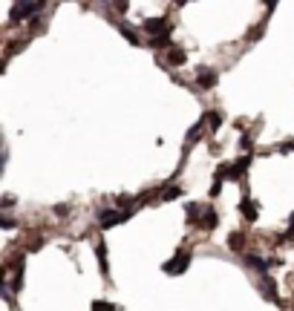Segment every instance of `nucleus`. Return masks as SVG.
Here are the masks:
<instances>
[{
	"mask_svg": "<svg viewBox=\"0 0 294 311\" xmlns=\"http://www.w3.org/2000/svg\"><path fill=\"white\" fill-rule=\"evenodd\" d=\"M44 6V0H15L12 6V23H21V21H29L35 18L38 12Z\"/></svg>",
	"mask_w": 294,
	"mask_h": 311,
	"instance_id": "nucleus-1",
	"label": "nucleus"
},
{
	"mask_svg": "<svg viewBox=\"0 0 294 311\" xmlns=\"http://www.w3.org/2000/svg\"><path fill=\"white\" fill-rule=\"evenodd\" d=\"M248 164H251V156H245V159H239V161H225V164H219L216 173L222 176L225 182H239V179L245 176Z\"/></svg>",
	"mask_w": 294,
	"mask_h": 311,
	"instance_id": "nucleus-2",
	"label": "nucleus"
},
{
	"mask_svg": "<svg viewBox=\"0 0 294 311\" xmlns=\"http://www.w3.org/2000/svg\"><path fill=\"white\" fill-rule=\"evenodd\" d=\"M188 265H190V251H179L170 262L162 265V271L170 274V276H176V274H185V271H188Z\"/></svg>",
	"mask_w": 294,
	"mask_h": 311,
	"instance_id": "nucleus-3",
	"label": "nucleus"
},
{
	"mask_svg": "<svg viewBox=\"0 0 294 311\" xmlns=\"http://www.w3.org/2000/svg\"><path fill=\"white\" fill-rule=\"evenodd\" d=\"M245 265L251 268V271H257V274H268L274 265H282V259H274V256H254V253H248L245 256Z\"/></svg>",
	"mask_w": 294,
	"mask_h": 311,
	"instance_id": "nucleus-4",
	"label": "nucleus"
},
{
	"mask_svg": "<svg viewBox=\"0 0 294 311\" xmlns=\"http://www.w3.org/2000/svg\"><path fill=\"white\" fill-rule=\"evenodd\" d=\"M216 81H219V72H216L213 67H199L196 69V84H199V90H213Z\"/></svg>",
	"mask_w": 294,
	"mask_h": 311,
	"instance_id": "nucleus-5",
	"label": "nucleus"
},
{
	"mask_svg": "<svg viewBox=\"0 0 294 311\" xmlns=\"http://www.w3.org/2000/svg\"><path fill=\"white\" fill-rule=\"evenodd\" d=\"M141 29H144V32L153 38V35H165V32H170V23H167L165 18H147V21L141 23Z\"/></svg>",
	"mask_w": 294,
	"mask_h": 311,
	"instance_id": "nucleus-6",
	"label": "nucleus"
},
{
	"mask_svg": "<svg viewBox=\"0 0 294 311\" xmlns=\"http://www.w3.org/2000/svg\"><path fill=\"white\" fill-rule=\"evenodd\" d=\"M162 61H165L167 67H182V64L188 61V52H185V49H176V46H173V49H167L165 55L159 58V64H162Z\"/></svg>",
	"mask_w": 294,
	"mask_h": 311,
	"instance_id": "nucleus-7",
	"label": "nucleus"
},
{
	"mask_svg": "<svg viewBox=\"0 0 294 311\" xmlns=\"http://www.w3.org/2000/svg\"><path fill=\"white\" fill-rule=\"evenodd\" d=\"M259 294L265 299H271V302H277L280 305V294H277V285H274V279H271L268 274H262V282H259Z\"/></svg>",
	"mask_w": 294,
	"mask_h": 311,
	"instance_id": "nucleus-8",
	"label": "nucleus"
},
{
	"mask_svg": "<svg viewBox=\"0 0 294 311\" xmlns=\"http://www.w3.org/2000/svg\"><path fill=\"white\" fill-rule=\"evenodd\" d=\"M216 225H219V213H216L213 207H205V210H202V216H199V228L202 230H213Z\"/></svg>",
	"mask_w": 294,
	"mask_h": 311,
	"instance_id": "nucleus-9",
	"label": "nucleus"
},
{
	"mask_svg": "<svg viewBox=\"0 0 294 311\" xmlns=\"http://www.w3.org/2000/svg\"><path fill=\"white\" fill-rule=\"evenodd\" d=\"M239 210H242V216H245L248 222H254V219L259 216V205L251 199V196H245V199L239 202Z\"/></svg>",
	"mask_w": 294,
	"mask_h": 311,
	"instance_id": "nucleus-10",
	"label": "nucleus"
},
{
	"mask_svg": "<svg viewBox=\"0 0 294 311\" xmlns=\"http://www.w3.org/2000/svg\"><path fill=\"white\" fill-rule=\"evenodd\" d=\"M116 29H118L121 35H124V38H127V41H130L133 46H139V44H141V35L136 32V29H133L130 23H124V21H116Z\"/></svg>",
	"mask_w": 294,
	"mask_h": 311,
	"instance_id": "nucleus-11",
	"label": "nucleus"
},
{
	"mask_svg": "<svg viewBox=\"0 0 294 311\" xmlns=\"http://www.w3.org/2000/svg\"><path fill=\"white\" fill-rule=\"evenodd\" d=\"M202 210H205V207H202L199 202H188V205H185V216H188V222H190V225H199Z\"/></svg>",
	"mask_w": 294,
	"mask_h": 311,
	"instance_id": "nucleus-12",
	"label": "nucleus"
},
{
	"mask_svg": "<svg viewBox=\"0 0 294 311\" xmlns=\"http://www.w3.org/2000/svg\"><path fill=\"white\" fill-rule=\"evenodd\" d=\"M225 242H228V248H231V251H242V248H245V233L234 230V233H231Z\"/></svg>",
	"mask_w": 294,
	"mask_h": 311,
	"instance_id": "nucleus-13",
	"label": "nucleus"
},
{
	"mask_svg": "<svg viewBox=\"0 0 294 311\" xmlns=\"http://www.w3.org/2000/svg\"><path fill=\"white\" fill-rule=\"evenodd\" d=\"M202 118H205V124L211 127L213 133H216V130H219V127H222V115L216 113V110H211V113H205V115H202Z\"/></svg>",
	"mask_w": 294,
	"mask_h": 311,
	"instance_id": "nucleus-14",
	"label": "nucleus"
},
{
	"mask_svg": "<svg viewBox=\"0 0 294 311\" xmlns=\"http://www.w3.org/2000/svg\"><path fill=\"white\" fill-rule=\"evenodd\" d=\"M95 253H98V265H101V271H104V274H110V262H107V248H104V242H98V245H95Z\"/></svg>",
	"mask_w": 294,
	"mask_h": 311,
	"instance_id": "nucleus-15",
	"label": "nucleus"
},
{
	"mask_svg": "<svg viewBox=\"0 0 294 311\" xmlns=\"http://www.w3.org/2000/svg\"><path fill=\"white\" fill-rule=\"evenodd\" d=\"M167 44H170V32L153 35V38H150V46H153V49H162V46H167Z\"/></svg>",
	"mask_w": 294,
	"mask_h": 311,
	"instance_id": "nucleus-16",
	"label": "nucleus"
},
{
	"mask_svg": "<svg viewBox=\"0 0 294 311\" xmlns=\"http://www.w3.org/2000/svg\"><path fill=\"white\" fill-rule=\"evenodd\" d=\"M179 196H182V187L179 184H170L165 193H162V202H170V199H179Z\"/></svg>",
	"mask_w": 294,
	"mask_h": 311,
	"instance_id": "nucleus-17",
	"label": "nucleus"
},
{
	"mask_svg": "<svg viewBox=\"0 0 294 311\" xmlns=\"http://www.w3.org/2000/svg\"><path fill=\"white\" fill-rule=\"evenodd\" d=\"M222 182H225V179L219 176V173H216V176H213V182H211V196H213V199L222 193Z\"/></svg>",
	"mask_w": 294,
	"mask_h": 311,
	"instance_id": "nucleus-18",
	"label": "nucleus"
},
{
	"mask_svg": "<svg viewBox=\"0 0 294 311\" xmlns=\"http://www.w3.org/2000/svg\"><path fill=\"white\" fill-rule=\"evenodd\" d=\"M262 29H265L262 23H259V26H254V29L245 35V44H254V41H259V38H262Z\"/></svg>",
	"mask_w": 294,
	"mask_h": 311,
	"instance_id": "nucleus-19",
	"label": "nucleus"
},
{
	"mask_svg": "<svg viewBox=\"0 0 294 311\" xmlns=\"http://www.w3.org/2000/svg\"><path fill=\"white\" fill-rule=\"evenodd\" d=\"M93 311H116V305H110V302H104V299H95Z\"/></svg>",
	"mask_w": 294,
	"mask_h": 311,
	"instance_id": "nucleus-20",
	"label": "nucleus"
},
{
	"mask_svg": "<svg viewBox=\"0 0 294 311\" xmlns=\"http://www.w3.org/2000/svg\"><path fill=\"white\" fill-rule=\"evenodd\" d=\"M113 6H116L118 15H124V12L130 9V0H113Z\"/></svg>",
	"mask_w": 294,
	"mask_h": 311,
	"instance_id": "nucleus-21",
	"label": "nucleus"
},
{
	"mask_svg": "<svg viewBox=\"0 0 294 311\" xmlns=\"http://www.w3.org/2000/svg\"><path fill=\"white\" fill-rule=\"evenodd\" d=\"M0 228H3V230H12V228H15V219L3 216V219H0Z\"/></svg>",
	"mask_w": 294,
	"mask_h": 311,
	"instance_id": "nucleus-22",
	"label": "nucleus"
},
{
	"mask_svg": "<svg viewBox=\"0 0 294 311\" xmlns=\"http://www.w3.org/2000/svg\"><path fill=\"white\" fill-rule=\"evenodd\" d=\"M282 242H294V225H291L288 230H285V239H282Z\"/></svg>",
	"mask_w": 294,
	"mask_h": 311,
	"instance_id": "nucleus-23",
	"label": "nucleus"
},
{
	"mask_svg": "<svg viewBox=\"0 0 294 311\" xmlns=\"http://www.w3.org/2000/svg\"><path fill=\"white\" fill-rule=\"evenodd\" d=\"M277 3H280V0H265V9L274 12V6H277Z\"/></svg>",
	"mask_w": 294,
	"mask_h": 311,
	"instance_id": "nucleus-24",
	"label": "nucleus"
},
{
	"mask_svg": "<svg viewBox=\"0 0 294 311\" xmlns=\"http://www.w3.org/2000/svg\"><path fill=\"white\" fill-rule=\"evenodd\" d=\"M185 3H188V0H176V6H185Z\"/></svg>",
	"mask_w": 294,
	"mask_h": 311,
	"instance_id": "nucleus-25",
	"label": "nucleus"
},
{
	"mask_svg": "<svg viewBox=\"0 0 294 311\" xmlns=\"http://www.w3.org/2000/svg\"><path fill=\"white\" fill-rule=\"evenodd\" d=\"M288 222H291V225H294V213H288Z\"/></svg>",
	"mask_w": 294,
	"mask_h": 311,
	"instance_id": "nucleus-26",
	"label": "nucleus"
}]
</instances>
